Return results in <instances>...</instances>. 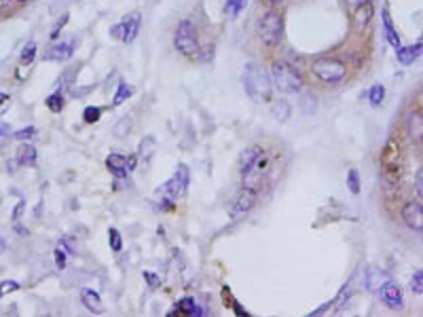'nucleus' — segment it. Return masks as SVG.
<instances>
[{"label": "nucleus", "instance_id": "f03ea898", "mask_svg": "<svg viewBox=\"0 0 423 317\" xmlns=\"http://www.w3.org/2000/svg\"><path fill=\"white\" fill-rule=\"evenodd\" d=\"M271 85L280 93H297L303 89V78L297 68H292L286 61H275L271 66Z\"/></svg>", "mask_w": 423, "mask_h": 317}, {"label": "nucleus", "instance_id": "393cba45", "mask_svg": "<svg viewBox=\"0 0 423 317\" xmlns=\"http://www.w3.org/2000/svg\"><path fill=\"white\" fill-rule=\"evenodd\" d=\"M131 93H133V89L129 87V85H127V83H121L119 89H117V95H114V100H112V104H114V106H121V104H123L125 100H129Z\"/></svg>", "mask_w": 423, "mask_h": 317}, {"label": "nucleus", "instance_id": "f8f14e48", "mask_svg": "<svg viewBox=\"0 0 423 317\" xmlns=\"http://www.w3.org/2000/svg\"><path fill=\"white\" fill-rule=\"evenodd\" d=\"M387 281H392V277L385 273L383 269H379V267H368V271H366V290L368 292H379L381 287H383Z\"/></svg>", "mask_w": 423, "mask_h": 317}, {"label": "nucleus", "instance_id": "412c9836", "mask_svg": "<svg viewBox=\"0 0 423 317\" xmlns=\"http://www.w3.org/2000/svg\"><path fill=\"white\" fill-rule=\"evenodd\" d=\"M178 311L184 313V315H201V313H204V311L195 304V298H188V296L182 298V301L178 302Z\"/></svg>", "mask_w": 423, "mask_h": 317}, {"label": "nucleus", "instance_id": "6ab92c4d", "mask_svg": "<svg viewBox=\"0 0 423 317\" xmlns=\"http://www.w3.org/2000/svg\"><path fill=\"white\" fill-rule=\"evenodd\" d=\"M17 161H19L21 165L34 167L36 165V148H34L32 144H24V146L19 148V152H17Z\"/></svg>", "mask_w": 423, "mask_h": 317}, {"label": "nucleus", "instance_id": "ddd939ff", "mask_svg": "<svg viewBox=\"0 0 423 317\" xmlns=\"http://www.w3.org/2000/svg\"><path fill=\"white\" fill-rule=\"evenodd\" d=\"M373 15H375V7H373V2H362L358 4L356 9H353V26L358 28V30H364L368 24H370V19H373Z\"/></svg>", "mask_w": 423, "mask_h": 317}, {"label": "nucleus", "instance_id": "39448f33", "mask_svg": "<svg viewBox=\"0 0 423 317\" xmlns=\"http://www.w3.org/2000/svg\"><path fill=\"white\" fill-rule=\"evenodd\" d=\"M258 34H260V40H263L266 47H275L283 34V17L277 13V11H269V13L260 19Z\"/></svg>", "mask_w": 423, "mask_h": 317}, {"label": "nucleus", "instance_id": "bb28decb", "mask_svg": "<svg viewBox=\"0 0 423 317\" xmlns=\"http://www.w3.org/2000/svg\"><path fill=\"white\" fill-rule=\"evenodd\" d=\"M347 186H349L351 195H360V174H358V169H349V174H347Z\"/></svg>", "mask_w": 423, "mask_h": 317}, {"label": "nucleus", "instance_id": "a878e982", "mask_svg": "<svg viewBox=\"0 0 423 317\" xmlns=\"http://www.w3.org/2000/svg\"><path fill=\"white\" fill-rule=\"evenodd\" d=\"M129 131H131V119H129V117H123L117 125H114L112 134L117 136V137H125L127 134H129Z\"/></svg>", "mask_w": 423, "mask_h": 317}, {"label": "nucleus", "instance_id": "dca6fc26", "mask_svg": "<svg viewBox=\"0 0 423 317\" xmlns=\"http://www.w3.org/2000/svg\"><path fill=\"white\" fill-rule=\"evenodd\" d=\"M80 301H83L85 307L89 309L91 313H95V315H100L102 311H104L102 298H100V294H97L95 290H83V292H80Z\"/></svg>", "mask_w": 423, "mask_h": 317}, {"label": "nucleus", "instance_id": "7c9ffc66", "mask_svg": "<svg viewBox=\"0 0 423 317\" xmlns=\"http://www.w3.org/2000/svg\"><path fill=\"white\" fill-rule=\"evenodd\" d=\"M246 7V0H227V15H231V17H237L241 13V9Z\"/></svg>", "mask_w": 423, "mask_h": 317}, {"label": "nucleus", "instance_id": "6e6552de", "mask_svg": "<svg viewBox=\"0 0 423 317\" xmlns=\"http://www.w3.org/2000/svg\"><path fill=\"white\" fill-rule=\"evenodd\" d=\"M254 203H256V190L252 188H246L243 186L239 193H237V197L233 201V205H231V218H239L243 214H248V211L254 207Z\"/></svg>", "mask_w": 423, "mask_h": 317}, {"label": "nucleus", "instance_id": "b1692460", "mask_svg": "<svg viewBox=\"0 0 423 317\" xmlns=\"http://www.w3.org/2000/svg\"><path fill=\"white\" fill-rule=\"evenodd\" d=\"M383 97H385V87H383V85H375V87H370V91H368V102L373 104V106H381Z\"/></svg>", "mask_w": 423, "mask_h": 317}, {"label": "nucleus", "instance_id": "58836bf2", "mask_svg": "<svg viewBox=\"0 0 423 317\" xmlns=\"http://www.w3.org/2000/svg\"><path fill=\"white\" fill-rule=\"evenodd\" d=\"M421 180H423V174L419 171V174H417V197H421L423 195V182Z\"/></svg>", "mask_w": 423, "mask_h": 317}, {"label": "nucleus", "instance_id": "a19ab883", "mask_svg": "<svg viewBox=\"0 0 423 317\" xmlns=\"http://www.w3.org/2000/svg\"><path fill=\"white\" fill-rule=\"evenodd\" d=\"M7 102H9V95L0 91V110H2V108H4V104H7Z\"/></svg>", "mask_w": 423, "mask_h": 317}, {"label": "nucleus", "instance_id": "4c0bfd02", "mask_svg": "<svg viewBox=\"0 0 423 317\" xmlns=\"http://www.w3.org/2000/svg\"><path fill=\"white\" fill-rule=\"evenodd\" d=\"M144 277L148 279V286H150V287H157V286H159V277H157V275H153V273H144Z\"/></svg>", "mask_w": 423, "mask_h": 317}, {"label": "nucleus", "instance_id": "20e7f679", "mask_svg": "<svg viewBox=\"0 0 423 317\" xmlns=\"http://www.w3.org/2000/svg\"><path fill=\"white\" fill-rule=\"evenodd\" d=\"M173 45H176V49L180 51L184 57H197L199 55V36H197V30L195 26L190 24L188 19H182L180 24H178V30H176V36H173Z\"/></svg>", "mask_w": 423, "mask_h": 317}, {"label": "nucleus", "instance_id": "c03bdc74", "mask_svg": "<svg viewBox=\"0 0 423 317\" xmlns=\"http://www.w3.org/2000/svg\"><path fill=\"white\" fill-rule=\"evenodd\" d=\"M19 2H28V0H19Z\"/></svg>", "mask_w": 423, "mask_h": 317}, {"label": "nucleus", "instance_id": "4be33fe9", "mask_svg": "<svg viewBox=\"0 0 423 317\" xmlns=\"http://www.w3.org/2000/svg\"><path fill=\"white\" fill-rule=\"evenodd\" d=\"M155 151H157V140H155L153 136L144 137V140L140 142V154L144 157V161H148L150 157H153Z\"/></svg>", "mask_w": 423, "mask_h": 317}, {"label": "nucleus", "instance_id": "2f4dec72", "mask_svg": "<svg viewBox=\"0 0 423 317\" xmlns=\"http://www.w3.org/2000/svg\"><path fill=\"white\" fill-rule=\"evenodd\" d=\"M108 241H110V247H112L114 252L123 250V239H121V235H119L117 228H110L108 230Z\"/></svg>", "mask_w": 423, "mask_h": 317}, {"label": "nucleus", "instance_id": "2eb2a0df", "mask_svg": "<svg viewBox=\"0 0 423 317\" xmlns=\"http://www.w3.org/2000/svg\"><path fill=\"white\" fill-rule=\"evenodd\" d=\"M263 157V148L260 146H248L246 151H241V154H239V159H237V165H239V171L241 174H246L250 167L256 163V161Z\"/></svg>", "mask_w": 423, "mask_h": 317}, {"label": "nucleus", "instance_id": "72a5a7b5", "mask_svg": "<svg viewBox=\"0 0 423 317\" xmlns=\"http://www.w3.org/2000/svg\"><path fill=\"white\" fill-rule=\"evenodd\" d=\"M34 55H36V43H28L26 49L21 51V61H24V63H32Z\"/></svg>", "mask_w": 423, "mask_h": 317}, {"label": "nucleus", "instance_id": "1a4fd4ad", "mask_svg": "<svg viewBox=\"0 0 423 317\" xmlns=\"http://www.w3.org/2000/svg\"><path fill=\"white\" fill-rule=\"evenodd\" d=\"M402 220H404V224H407L410 230L421 233V230H423V207H421V201H408V203L402 207Z\"/></svg>", "mask_w": 423, "mask_h": 317}, {"label": "nucleus", "instance_id": "c9c22d12", "mask_svg": "<svg viewBox=\"0 0 423 317\" xmlns=\"http://www.w3.org/2000/svg\"><path fill=\"white\" fill-rule=\"evenodd\" d=\"M32 136H36V127H26V129H21V131H17L15 134V137L17 140H28V137H32Z\"/></svg>", "mask_w": 423, "mask_h": 317}, {"label": "nucleus", "instance_id": "0eeeda50", "mask_svg": "<svg viewBox=\"0 0 423 317\" xmlns=\"http://www.w3.org/2000/svg\"><path fill=\"white\" fill-rule=\"evenodd\" d=\"M188 180H190V174H188V167L187 165H178L176 171H173V176L167 180L165 184V193L167 197L172 201L184 197V193H187L188 188Z\"/></svg>", "mask_w": 423, "mask_h": 317}, {"label": "nucleus", "instance_id": "f3484780", "mask_svg": "<svg viewBox=\"0 0 423 317\" xmlns=\"http://www.w3.org/2000/svg\"><path fill=\"white\" fill-rule=\"evenodd\" d=\"M421 45H423V43L419 40V43H417L415 47H398V49H396V53H398V61H400V63H404V66H410V63H413V61L417 60V57L421 55V49H423Z\"/></svg>", "mask_w": 423, "mask_h": 317}, {"label": "nucleus", "instance_id": "c756f323", "mask_svg": "<svg viewBox=\"0 0 423 317\" xmlns=\"http://www.w3.org/2000/svg\"><path fill=\"white\" fill-rule=\"evenodd\" d=\"M47 106H49L51 112H60V110H62V108H63V97H62L60 91L47 97Z\"/></svg>", "mask_w": 423, "mask_h": 317}, {"label": "nucleus", "instance_id": "e433bc0d", "mask_svg": "<svg viewBox=\"0 0 423 317\" xmlns=\"http://www.w3.org/2000/svg\"><path fill=\"white\" fill-rule=\"evenodd\" d=\"M55 264H57V269L66 267V252H63L60 245H57V250H55Z\"/></svg>", "mask_w": 423, "mask_h": 317}, {"label": "nucleus", "instance_id": "4468645a", "mask_svg": "<svg viewBox=\"0 0 423 317\" xmlns=\"http://www.w3.org/2000/svg\"><path fill=\"white\" fill-rule=\"evenodd\" d=\"M72 53H74V38L53 45V47H51V49L47 51V60H53V61H66V60H70V57H72Z\"/></svg>", "mask_w": 423, "mask_h": 317}, {"label": "nucleus", "instance_id": "7ed1b4c3", "mask_svg": "<svg viewBox=\"0 0 423 317\" xmlns=\"http://www.w3.org/2000/svg\"><path fill=\"white\" fill-rule=\"evenodd\" d=\"M311 72L315 74L317 80L326 85H337L345 78L347 74V66L341 60H334V57H322V60L313 61L311 66Z\"/></svg>", "mask_w": 423, "mask_h": 317}, {"label": "nucleus", "instance_id": "9d476101", "mask_svg": "<svg viewBox=\"0 0 423 317\" xmlns=\"http://www.w3.org/2000/svg\"><path fill=\"white\" fill-rule=\"evenodd\" d=\"M379 294H381V302H383L387 309H392V311H402L404 309L402 290H400V286H396L393 281H387V284L379 290Z\"/></svg>", "mask_w": 423, "mask_h": 317}, {"label": "nucleus", "instance_id": "79ce46f5", "mask_svg": "<svg viewBox=\"0 0 423 317\" xmlns=\"http://www.w3.org/2000/svg\"><path fill=\"white\" fill-rule=\"evenodd\" d=\"M360 2H362V0H345V4H347V7H349V9H356Z\"/></svg>", "mask_w": 423, "mask_h": 317}, {"label": "nucleus", "instance_id": "423d86ee", "mask_svg": "<svg viewBox=\"0 0 423 317\" xmlns=\"http://www.w3.org/2000/svg\"><path fill=\"white\" fill-rule=\"evenodd\" d=\"M381 161H383L385 184H398L400 174H402V159H400V148H398L396 142H387Z\"/></svg>", "mask_w": 423, "mask_h": 317}, {"label": "nucleus", "instance_id": "aec40b11", "mask_svg": "<svg viewBox=\"0 0 423 317\" xmlns=\"http://www.w3.org/2000/svg\"><path fill=\"white\" fill-rule=\"evenodd\" d=\"M383 24H385V38L390 40V45H392V47H393V49L402 47V43H400V36H398L396 28H393V24H392L390 13H387V11H383Z\"/></svg>", "mask_w": 423, "mask_h": 317}, {"label": "nucleus", "instance_id": "473e14b6", "mask_svg": "<svg viewBox=\"0 0 423 317\" xmlns=\"http://www.w3.org/2000/svg\"><path fill=\"white\" fill-rule=\"evenodd\" d=\"M410 287H413V292L415 294H423V271L421 269H417L415 271V275H413V281H410Z\"/></svg>", "mask_w": 423, "mask_h": 317}, {"label": "nucleus", "instance_id": "ea45409f", "mask_svg": "<svg viewBox=\"0 0 423 317\" xmlns=\"http://www.w3.org/2000/svg\"><path fill=\"white\" fill-rule=\"evenodd\" d=\"M7 136H9V125L0 123V140H2V137H7Z\"/></svg>", "mask_w": 423, "mask_h": 317}, {"label": "nucleus", "instance_id": "5701e85b", "mask_svg": "<svg viewBox=\"0 0 423 317\" xmlns=\"http://www.w3.org/2000/svg\"><path fill=\"white\" fill-rule=\"evenodd\" d=\"M290 110H292L290 104L282 100V102H277L275 106H273V117H275L277 121H280V123H283V121L290 119Z\"/></svg>", "mask_w": 423, "mask_h": 317}, {"label": "nucleus", "instance_id": "c85d7f7f", "mask_svg": "<svg viewBox=\"0 0 423 317\" xmlns=\"http://www.w3.org/2000/svg\"><path fill=\"white\" fill-rule=\"evenodd\" d=\"M410 136L413 137H417V140H419L421 137V112L419 110H415L413 112V117H410Z\"/></svg>", "mask_w": 423, "mask_h": 317}, {"label": "nucleus", "instance_id": "9b49d317", "mask_svg": "<svg viewBox=\"0 0 423 317\" xmlns=\"http://www.w3.org/2000/svg\"><path fill=\"white\" fill-rule=\"evenodd\" d=\"M138 28H140V17L133 15V17H127L125 21L114 26L112 30H110V34H112L114 38L123 40V43H131V40L138 36Z\"/></svg>", "mask_w": 423, "mask_h": 317}, {"label": "nucleus", "instance_id": "a211bd4d", "mask_svg": "<svg viewBox=\"0 0 423 317\" xmlns=\"http://www.w3.org/2000/svg\"><path fill=\"white\" fill-rule=\"evenodd\" d=\"M106 167L110 171H112L117 178H125L127 174V163H125V157L123 154H108L106 159Z\"/></svg>", "mask_w": 423, "mask_h": 317}, {"label": "nucleus", "instance_id": "cd10ccee", "mask_svg": "<svg viewBox=\"0 0 423 317\" xmlns=\"http://www.w3.org/2000/svg\"><path fill=\"white\" fill-rule=\"evenodd\" d=\"M100 117H102V108H97V106H87L85 112H83V121H85V123H89V125L97 123Z\"/></svg>", "mask_w": 423, "mask_h": 317}, {"label": "nucleus", "instance_id": "37998d69", "mask_svg": "<svg viewBox=\"0 0 423 317\" xmlns=\"http://www.w3.org/2000/svg\"><path fill=\"white\" fill-rule=\"evenodd\" d=\"M269 2H271V4H282L283 0H269Z\"/></svg>", "mask_w": 423, "mask_h": 317}, {"label": "nucleus", "instance_id": "f704fd0d", "mask_svg": "<svg viewBox=\"0 0 423 317\" xmlns=\"http://www.w3.org/2000/svg\"><path fill=\"white\" fill-rule=\"evenodd\" d=\"M15 290H19V284H17V281H2V284H0V298L7 296L9 292H15Z\"/></svg>", "mask_w": 423, "mask_h": 317}, {"label": "nucleus", "instance_id": "f257e3e1", "mask_svg": "<svg viewBox=\"0 0 423 317\" xmlns=\"http://www.w3.org/2000/svg\"><path fill=\"white\" fill-rule=\"evenodd\" d=\"M243 87H246L248 95L256 102H269L271 100V76L266 74L263 66L250 63L243 70Z\"/></svg>", "mask_w": 423, "mask_h": 317}]
</instances>
